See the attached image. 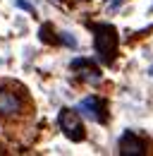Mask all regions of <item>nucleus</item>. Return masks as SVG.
I'll list each match as a JSON object with an SVG mask.
<instances>
[{
    "instance_id": "1",
    "label": "nucleus",
    "mask_w": 153,
    "mask_h": 156,
    "mask_svg": "<svg viewBox=\"0 0 153 156\" xmlns=\"http://www.w3.org/2000/svg\"><path fill=\"white\" fill-rule=\"evenodd\" d=\"M26 106V94L15 82H0V115L19 118Z\"/></svg>"
},
{
    "instance_id": "2",
    "label": "nucleus",
    "mask_w": 153,
    "mask_h": 156,
    "mask_svg": "<svg viewBox=\"0 0 153 156\" xmlns=\"http://www.w3.org/2000/svg\"><path fill=\"white\" fill-rule=\"evenodd\" d=\"M93 48L98 53V60L110 65L117 55V43H120V36H117V29L113 24H98L93 27Z\"/></svg>"
},
{
    "instance_id": "3",
    "label": "nucleus",
    "mask_w": 153,
    "mask_h": 156,
    "mask_svg": "<svg viewBox=\"0 0 153 156\" xmlns=\"http://www.w3.org/2000/svg\"><path fill=\"white\" fill-rule=\"evenodd\" d=\"M57 125L62 130V135L72 142H84L86 139V130H84V122H81V113L74 108H62L60 115H57Z\"/></svg>"
},
{
    "instance_id": "4",
    "label": "nucleus",
    "mask_w": 153,
    "mask_h": 156,
    "mask_svg": "<svg viewBox=\"0 0 153 156\" xmlns=\"http://www.w3.org/2000/svg\"><path fill=\"white\" fill-rule=\"evenodd\" d=\"M76 111L81 113L84 118H89V120H93V122H108V103L103 101L100 96H86L79 101V106H76Z\"/></svg>"
},
{
    "instance_id": "5",
    "label": "nucleus",
    "mask_w": 153,
    "mask_h": 156,
    "mask_svg": "<svg viewBox=\"0 0 153 156\" xmlns=\"http://www.w3.org/2000/svg\"><path fill=\"white\" fill-rule=\"evenodd\" d=\"M117 151L122 156H139V154H146V144H144V139H139V135L127 130L117 142Z\"/></svg>"
},
{
    "instance_id": "6",
    "label": "nucleus",
    "mask_w": 153,
    "mask_h": 156,
    "mask_svg": "<svg viewBox=\"0 0 153 156\" xmlns=\"http://www.w3.org/2000/svg\"><path fill=\"white\" fill-rule=\"evenodd\" d=\"M72 70H81L79 77L84 82H89V84H98L100 82V70H98V65L93 60H89V58H74L72 60Z\"/></svg>"
},
{
    "instance_id": "7",
    "label": "nucleus",
    "mask_w": 153,
    "mask_h": 156,
    "mask_svg": "<svg viewBox=\"0 0 153 156\" xmlns=\"http://www.w3.org/2000/svg\"><path fill=\"white\" fill-rule=\"evenodd\" d=\"M41 41L43 43H60V36H55V31H53V24L41 27Z\"/></svg>"
},
{
    "instance_id": "8",
    "label": "nucleus",
    "mask_w": 153,
    "mask_h": 156,
    "mask_svg": "<svg viewBox=\"0 0 153 156\" xmlns=\"http://www.w3.org/2000/svg\"><path fill=\"white\" fill-rule=\"evenodd\" d=\"M60 41H62L65 46H70V48H76V39H74V36H70L67 31H62V34H60Z\"/></svg>"
},
{
    "instance_id": "9",
    "label": "nucleus",
    "mask_w": 153,
    "mask_h": 156,
    "mask_svg": "<svg viewBox=\"0 0 153 156\" xmlns=\"http://www.w3.org/2000/svg\"><path fill=\"white\" fill-rule=\"evenodd\" d=\"M15 5L22 7V10H26V12H31V15L36 12V10H34V5H31V2H26V0H15Z\"/></svg>"
}]
</instances>
